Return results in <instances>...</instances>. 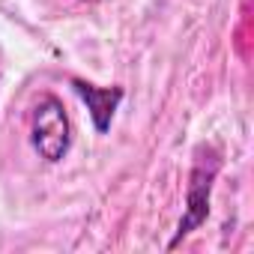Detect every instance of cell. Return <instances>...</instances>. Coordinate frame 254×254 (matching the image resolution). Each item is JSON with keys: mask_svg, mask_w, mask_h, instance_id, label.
<instances>
[{"mask_svg": "<svg viewBox=\"0 0 254 254\" xmlns=\"http://www.w3.org/2000/svg\"><path fill=\"white\" fill-rule=\"evenodd\" d=\"M221 171V159L212 147H197L194 153V168L189 177V189H186V215L177 227V236L171 239L168 248H177L194 227H200L209 215V194H212V183Z\"/></svg>", "mask_w": 254, "mask_h": 254, "instance_id": "6da1fadb", "label": "cell"}, {"mask_svg": "<svg viewBox=\"0 0 254 254\" xmlns=\"http://www.w3.org/2000/svg\"><path fill=\"white\" fill-rule=\"evenodd\" d=\"M30 141L36 147V153L45 162H60L69 153L72 144V126L66 117V108L57 96H42L33 105V117H30Z\"/></svg>", "mask_w": 254, "mask_h": 254, "instance_id": "7a4b0ae2", "label": "cell"}, {"mask_svg": "<svg viewBox=\"0 0 254 254\" xmlns=\"http://www.w3.org/2000/svg\"><path fill=\"white\" fill-rule=\"evenodd\" d=\"M72 90L87 102V111H90V117H93L96 132L105 135V132L111 129V120H114L117 105H120V99H123V87H93V84L75 78V81H72Z\"/></svg>", "mask_w": 254, "mask_h": 254, "instance_id": "3957f363", "label": "cell"}, {"mask_svg": "<svg viewBox=\"0 0 254 254\" xmlns=\"http://www.w3.org/2000/svg\"><path fill=\"white\" fill-rule=\"evenodd\" d=\"M81 3H99V0H81Z\"/></svg>", "mask_w": 254, "mask_h": 254, "instance_id": "277c9868", "label": "cell"}]
</instances>
